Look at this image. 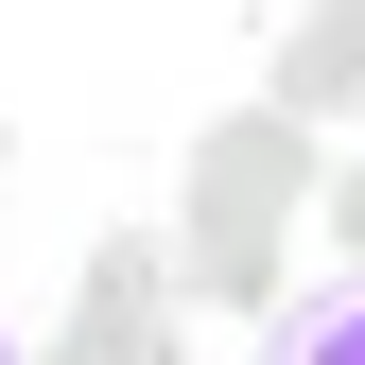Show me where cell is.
Returning a JSON list of instances; mask_svg holds the SVG:
<instances>
[{"label": "cell", "mask_w": 365, "mask_h": 365, "mask_svg": "<svg viewBox=\"0 0 365 365\" xmlns=\"http://www.w3.org/2000/svg\"><path fill=\"white\" fill-rule=\"evenodd\" d=\"M261 365H365V279L313 296V313H279V348H261Z\"/></svg>", "instance_id": "obj_4"}, {"label": "cell", "mask_w": 365, "mask_h": 365, "mask_svg": "<svg viewBox=\"0 0 365 365\" xmlns=\"http://www.w3.org/2000/svg\"><path fill=\"white\" fill-rule=\"evenodd\" d=\"M0 365H18V331H0Z\"/></svg>", "instance_id": "obj_6"}, {"label": "cell", "mask_w": 365, "mask_h": 365, "mask_svg": "<svg viewBox=\"0 0 365 365\" xmlns=\"http://www.w3.org/2000/svg\"><path fill=\"white\" fill-rule=\"evenodd\" d=\"M157 296H174V244H105L87 313H70V365H157Z\"/></svg>", "instance_id": "obj_2"}, {"label": "cell", "mask_w": 365, "mask_h": 365, "mask_svg": "<svg viewBox=\"0 0 365 365\" xmlns=\"http://www.w3.org/2000/svg\"><path fill=\"white\" fill-rule=\"evenodd\" d=\"M279 209H313V140L296 122H209V157H192V261L174 279L192 296H226V313H261L279 296Z\"/></svg>", "instance_id": "obj_1"}, {"label": "cell", "mask_w": 365, "mask_h": 365, "mask_svg": "<svg viewBox=\"0 0 365 365\" xmlns=\"http://www.w3.org/2000/svg\"><path fill=\"white\" fill-rule=\"evenodd\" d=\"M365 105V18H296L279 35V87H261V122H296V140H313V122H348Z\"/></svg>", "instance_id": "obj_3"}, {"label": "cell", "mask_w": 365, "mask_h": 365, "mask_svg": "<svg viewBox=\"0 0 365 365\" xmlns=\"http://www.w3.org/2000/svg\"><path fill=\"white\" fill-rule=\"evenodd\" d=\"M331 226H348V244H365V174H348V192H331Z\"/></svg>", "instance_id": "obj_5"}]
</instances>
